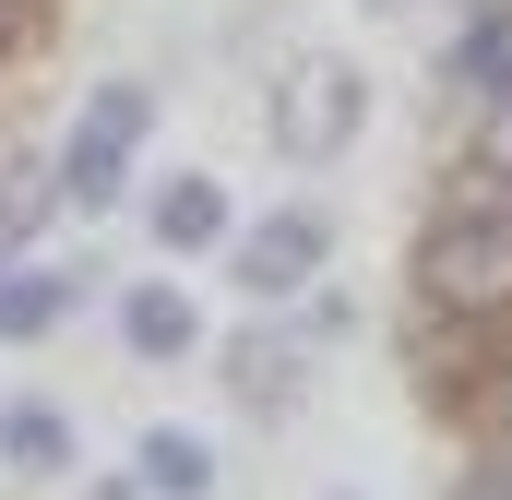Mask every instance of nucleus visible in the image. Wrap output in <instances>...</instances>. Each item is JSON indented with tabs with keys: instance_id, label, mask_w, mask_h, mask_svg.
Wrapping results in <instances>:
<instances>
[{
	"instance_id": "nucleus-1",
	"label": "nucleus",
	"mask_w": 512,
	"mask_h": 500,
	"mask_svg": "<svg viewBox=\"0 0 512 500\" xmlns=\"http://www.w3.org/2000/svg\"><path fill=\"white\" fill-rule=\"evenodd\" d=\"M417 298L453 310V322H501L512 310V215L489 191H465V203L417 239Z\"/></svg>"
},
{
	"instance_id": "nucleus-2",
	"label": "nucleus",
	"mask_w": 512,
	"mask_h": 500,
	"mask_svg": "<svg viewBox=\"0 0 512 500\" xmlns=\"http://www.w3.org/2000/svg\"><path fill=\"white\" fill-rule=\"evenodd\" d=\"M370 120V84H358V60H334V48H310V60H286L274 72V155H298V167H334L346 143Z\"/></svg>"
},
{
	"instance_id": "nucleus-3",
	"label": "nucleus",
	"mask_w": 512,
	"mask_h": 500,
	"mask_svg": "<svg viewBox=\"0 0 512 500\" xmlns=\"http://www.w3.org/2000/svg\"><path fill=\"white\" fill-rule=\"evenodd\" d=\"M143 120H155V96L143 84H96L84 96V120H72V143H60V203H120L131 155H143Z\"/></svg>"
},
{
	"instance_id": "nucleus-4",
	"label": "nucleus",
	"mask_w": 512,
	"mask_h": 500,
	"mask_svg": "<svg viewBox=\"0 0 512 500\" xmlns=\"http://www.w3.org/2000/svg\"><path fill=\"white\" fill-rule=\"evenodd\" d=\"M322 250H334V227H322V215H310V203H286V215H262L251 239L227 250V274H239V286H251V298H298V286H310V274H322Z\"/></svg>"
},
{
	"instance_id": "nucleus-5",
	"label": "nucleus",
	"mask_w": 512,
	"mask_h": 500,
	"mask_svg": "<svg viewBox=\"0 0 512 500\" xmlns=\"http://www.w3.org/2000/svg\"><path fill=\"white\" fill-rule=\"evenodd\" d=\"M120 346L131 358H191V346H203V310H191L167 274H143V286H120Z\"/></svg>"
},
{
	"instance_id": "nucleus-6",
	"label": "nucleus",
	"mask_w": 512,
	"mask_h": 500,
	"mask_svg": "<svg viewBox=\"0 0 512 500\" xmlns=\"http://www.w3.org/2000/svg\"><path fill=\"white\" fill-rule=\"evenodd\" d=\"M131 477H143L155 500H203V489H215V453H203L191 429H143V453H131Z\"/></svg>"
},
{
	"instance_id": "nucleus-7",
	"label": "nucleus",
	"mask_w": 512,
	"mask_h": 500,
	"mask_svg": "<svg viewBox=\"0 0 512 500\" xmlns=\"http://www.w3.org/2000/svg\"><path fill=\"white\" fill-rule=\"evenodd\" d=\"M48 203H60V155H12L0 167V250H24L48 227Z\"/></svg>"
},
{
	"instance_id": "nucleus-8",
	"label": "nucleus",
	"mask_w": 512,
	"mask_h": 500,
	"mask_svg": "<svg viewBox=\"0 0 512 500\" xmlns=\"http://www.w3.org/2000/svg\"><path fill=\"white\" fill-rule=\"evenodd\" d=\"M155 239L167 250H215L227 239V191H215V179H167V191H155Z\"/></svg>"
},
{
	"instance_id": "nucleus-9",
	"label": "nucleus",
	"mask_w": 512,
	"mask_h": 500,
	"mask_svg": "<svg viewBox=\"0 0 512 500\" xmlns=\"http://www.w3.org/2000/svg\"><path fill=\"white\" fill-rule=\"evenodd\" d=\"M0 453H12L24 477H60V465H72V417H60V405H0Z\"/></svg>"
},
{
	"instance_id": "nucleus-10",
	"label": "nucleus",
	"mask_w": 512,
	"mask_h": 500,
	"mask_svg": "<svg viewBox=\"0 0 512 500\" xmlns=\"http://www.w3.org/2000/svg\"><path fill=\"white\" fill-rule=\"evenodd\" d=\"M72 310V274H0V346H24V334H48Z\"/></svg>"
},
{
	"instance_id": "nucleus-11",
	"label": "nucleus",
	"mask_w": 512,
	"mask_h": 500,
	"mask_svg": "<svg viewBox=\"0 0 512 500\" xmlns=\"http://www.w3.org/2000/svg\"><path fill=\"white\" fill-rule=\"evenodd\" d=\"M453 72H465L477 96H512V12H489V24L453 36Z\"/></svg>"
},
{
	"instance_id": "nucleus-12",
	"label": "nucleus",
	"mask_w": 512,
	"mask_h": 500,
	"mask_svg": "<svg viewBox=\"0 0 512 500\" xmlns=\"http://www.w3.org/2000/svg\"><path fill=\"white\" fill-rule=\"evenodd\" d=\"M477 167H489V179H512V96H501V120L477 131Z\"/></svg>"
},
{
	"instance_id": "nucleus-13",
	"label": "nucleus",
	"mask_w": 512,
	"mask_h": 500,
	"mask_svg": "<svg viewBox=\"0 0 512 500\" xmlns=\"http://www.w3.org/2000/svg\"><path fill=\"white\" fill-rule=\"evenodd\" d=\"M453 500H512V453H489V465H477V477H465Z\"/></svg>"
},
{
	"instance_id": "nucleus-14",
	"label": "nucleus",
	"mask_w": 512,
	"mask_h": 500,
	"mask_svg": "<svg viewBox=\"0 0 512 500\" xmlns=\"http://www.w3.org/2000/svg\"><path fill=\"white\" fill-rule=\"evenodd\" d=\"M12 36H24V0H0V48H12Z\"/></svg>"
},
{
	"instance_id": "nucleus-15",
	"label": "nucleus",
	"mask_w": 512,
	"mask_h": 500,
	"mask_svg": "<svg viewBox=\"0 0 512 500\" xmlns=\"http://www.w3.org/2000/svg\"><path fill=\"white\" fill-rule=\"evenodd\" d=\"M334 500H346V489H334Z\"/></svg>"
}]
</instances>
